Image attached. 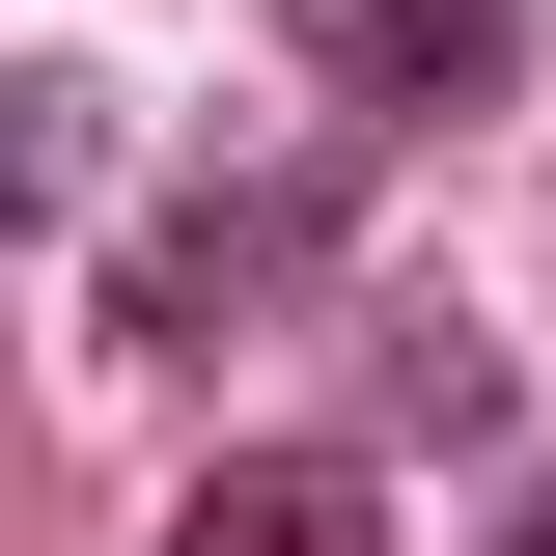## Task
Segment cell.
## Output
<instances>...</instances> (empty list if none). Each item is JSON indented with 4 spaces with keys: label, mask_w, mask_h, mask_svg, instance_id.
Wrapping results in <instances>:
<instances>
[{
    "label": "cell",
    "mask_w": 556,
    "mask_h": 556,
    "mask_svg": "<svg viewBox=\"0 0 556 556\" xmlns=\"http://www.w3.org/2000/svg\"><path fill=\"white\" fill-rule=\"evenodd\" d=\"M306 28V84L334 112H390V139H445V112H501L529 84V0H278Z\"/></svg>",
    "instance_id": "1"
},
{
    "label": "cell",
    "mask_w": 556,
    "mask_h": 556,
    "mask_svg": "<svg viewBox=\"0 0 556 556\" xmlns=\"http://www.w3.org/2000/svg\"><path fill=\"white\" fill-rule=\"evenodd\" d=\"M167 556H390V501H362V445H223L167 501Z\"/></svg>",
    "instance_id": "2"
},
{
    "label": "cell",
    "mask_w": 556,
    "mask_h": 556,
    "mask_svg": "<svg viewBox=\"0 0 556 556\" xmlns=\"http://www.w3.org/2000/svg\"><path fill=\"white\" fill-rule=\"evenodd\" d=\"M84 167H112V112L84 84H0V195H84Z\"/></svg>",
    "instance_id": "3"
},
{
    "label": "cell",
    "mask_w": 556,
    "mask_h": 556,
    "mask_svg": "<svg viewBox=\"0 0 556 556\" xmlns=\"http://www.w3.org/2000/svg\"><path fill=\"white\" fill-rule=\"evenodd\" d=\"M473 556H556V473H529V501H501V529H473Z\"/></svg>",
    "instance_id": "4"
}]
</instances>
